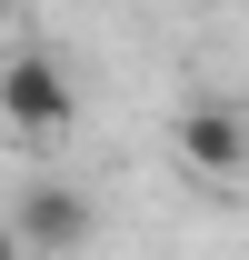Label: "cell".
Here are the masks:
<instances>
[{"label":"cell","instance_id":"1","mask_svg":"<svg viewBox=\"0 0 249 260\" xmlns=\"http://www.w3.org/2000/svg\"><path fill=\"white\" fill-rule=\"evenodd\" d=\"M70 110H80V90H70V70H60V50H10L0 60V120L20 130V140H60L70 130Z\"/></svg>","mask_w":249,"mask_h":260},{"label":"cell","instance_id":"2","mask_svg":"<svg viewBox=\"0 0 249 260\" xmlns=\"http://www.w3.org/2000/svg\"><path fill=\"white\" fill-rule=\"evenodd\" d=\"M10 230H20L30 260H80L100 240V210H90V190H70V180H30V190L10 200Z\"/></svg>","mask_w":249,"mask_h":260},{"label":"cell","instance_id":"3","mask_svg":"<svg viewBox=\"0 0 249 260\" xmlns=\"http://www.w3.org/2000/svg\"><path fill=\"white\" fill-rule=\"evenodd\" d=\"M180 160L199 170V180H239L249 170V120L219 110V100H189L180 110Z\"/></svg>","mask_w":249,"mask_h":260},{"label":"cell","instance_id":"4","mask_svg":"<svg viewBox=\"0 0 249 260\" xmlns=\"http://www.w3.org/2000/svg\"><path fill=\"white\" fill-rule=\"evenodd\" d=\"M0 260H30V250H20V230H10V210H0Z\"/></svg>","mask_w":249,"mask_h":260}]
</instances>
